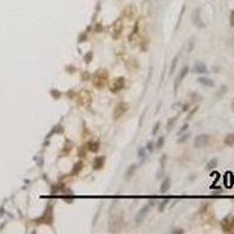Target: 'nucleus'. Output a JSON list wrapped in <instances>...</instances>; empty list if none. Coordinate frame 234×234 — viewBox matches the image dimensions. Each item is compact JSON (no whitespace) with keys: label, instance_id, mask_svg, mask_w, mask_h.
I'll return each mask as SVG.
<instances>
[{"label":"nucleus","instance_id":"20","mask_svg":"<svg viewBox=\"0 0 234 234\" xmlns=\"http://www.w3.org/2000/svg\"><path fill=\"white\" fill-rule=\"evenodd\" d=\"M138 27H139V23H138V21L135 23V26H134V29H132V32H131V34H130V36H129V39L131 40L132 39V36L134 35L137 34V32H138Z\"/></svg>","mask_w":234,"mask_h":234},{"label":"nucleus","instance_id":"7","mask_svg":"<svg viewBox=\"0 0 234 234\" xmlns=\"http://www.w3.org/2000/svg\"><path fill=\"white\" fill-rule=\"evenodd\" d=\"M187 73H188V67L187 66H185V67H183L180 70V73L178 74V76H177V79H176V82H175V86H173V88H175V93L177 91V89H178V87H179V84L181 83V81L184 80V77L187 75Z\"/></svg>","mask_w":234,"mask_h":234},{"label":"nucleus","instance_id":"5","mask_svg":"<svg viewBox=\"0 0 234 234\" xmlns=\"http://www.w3.org/2000/svg\"><path fill=\"white\" fill-rule=\"evenodd\" d=\"M208 140H210V136L206 134H203V135H199L196 137V139H194V146L199 149V147H204V146L207 145V143H208Z\"/></svg>","mask_w":234,"mask_h":234},{"label":"nucleus","instance_id":"26","mask_svg":"<svg viewBox=\"0 0 234 234\" xmlns=\"http://www.w3.org/2000/svg\"><path fill=\"white\" fill-rule=\"evenodd\" d=\"M198 109H199V107H198V105H197V107H194V109H193V110L191 111L190 114H188V116H187V119H190V118H192V116H193V115H194V114H196V112H197V111H198Z\"/></svg>","mask_w":234,"mask_h":234},{"label":"nucleus","instance_id":"28","mask_svg":"<svg viewBox=\"0 0 234 234\" xmlns=\"http://www.w3.org/2000/svg\"><path fill=\"white\" fill-rule=\"evenodd\" d=\"M138 157L139 158L145 157V150H144V149H139V150H138Z\"/></svg>","mask_w":234,"mask_h":234},{"label":"nucleus","instance_id":"14","mask_svg":"<svg viewBox=\"0 0 234 234\" xmlns=\"http://www.w3.org/2000/svg\"><path fill=\"white\" fill-rule=\"evenodd\" d=\"M103 164H104V157H97L94 160V169L99 170L103 167Z\"/></svg>","mask_w":234,"mask_h":234},{"label":"nucleus","instance_id":"31","mask_svg":"<svg viewBox=\"0 0 234 234\" xmlns=\"http://www.w3.org/2000/svg\"><path fill=\"white\" fill-rule=\"evenodd\" d=\"M188 137H190V134L184 135V136H183L181 138H179V140H178V142H179V143H183V142H185V140H186L187 138H188Z\"/></svg>","mask_w":234,"mask_h":234},{"label":"nucleus","instance_id":"35","mask_svg":"<svg viewBox=\"0 0 234 234\" xmlns=\"http://www.w3.org/2000/svg\"><path fill=\"white\" fill-rule=\"evenodd\" d=\"M187 109H188V105H187V104L183 105V111H186Z\"/></svg>","mask_w":234,"mask_h":234},{"label":"nucleus","instance_id":"2","mask_svg":"<svg viewBox=\"0 0 234 234\" xmlns=\"http://www.w3.org/2000/svg\"><path fill=\"white\" fill-rule=\"evenodd\" d=\"M128 110H129L128 103H125V102H119V103H117L116 107H115V110H114V114H112L114 119H119Z\"/></svg>","mask_w":234,"mask_h":234},{"label":"nucleus","instance_id":"15","mask_svg":"<svg viewBox=\"0 0 234 234\" xmlns=\"http://www.w3.org/2000/svg\"><path fill=\"white\" fill-rule=\"evenodd\" d=\"M136 169H137V165H136V164L130 165V166L128 167V170H127V172H125V178H127V179H130V178L135 175V171H136Z\"/></svg>","mask_w":234,"mask_h":234},{"label":"nucleus","instance_id":"8","mask_svg":"<svg viewBox=\"0 0 234 234\" xmlns=\"http://www.w3.org/2000/svg\"><path fill=\"white\" fill-rule=\"evenodd\" d=\"M123 32V22L121 20H117L115 25H114V30H112V39L114 40H117L121 35H122Z\"/></svg>","mask_w":234,"mask_h":234},{"label":"nucleus","instance_id":"16","mask_svg":"<svg viewBox=\"0 0 234 234\" xmlns=\"http://www.w3.org/2000/svg\"><path fill=\"white\" fill-rule=\"evenodd\" d=\"M224 143L228 146H232L234 145V134H228L226 137H225V139H224Z\"/></svg>","mask_w":234,"mask_h":234},{"label":"nucleus","instance_id":"10","mask_svg":"<svg viewBox=\"0 0 234 234\" xmlns=\"http://www.w3.org/2000/svg\"><path fill=\"white\" fill-rule=\"evenodd\" d=\"M192 20H193V23L196 25V26H198V27H204V22H203V20H201V18H200V10H196L194 13H193L192 15Z\"/></svg>","mask_w":234,"mask_h":234},{"label":"nucleus","instance_id":"11","mask_svg":"<svg viewBox=\"0 0 234 234\" xmlns=\"http://www.w3.org/2000/svg\"><path fill=\"white\" fill-rule=\"evenodd\" d=\"M171 187V179L170 178H165L160 185V193H166Z\"/></svg>","mask_w":234,"mask_h":234},{"label":"nucleus","instance_id":"4","mask_svg":"<svg viewBox=\"0 0 234 234\" xmlns=\"http://www.w3.org/2000/svg\"><path fill=\"white\" fill-rule=\"evenodd\" d=\"M124 87H125V79L123 76H121V77H117V79L114 80L112 84L110 86V90L111 93H117V91L122 90Z\"/></svg>","mask_w":234,"mask_h":234},{"label":"nucleus","instance_id":"9","mask_svg":"<svg viewBox=\"0 0 234 234\" xmlns=\"http://www.w3.org/2000/svg\"><path fill=\"white\" fill-rule=\"evenodd\" d=\"M136 14H137V10H136V7L132 5L127 6V7L123 10V15L127 18L128 20L134 19V18L136 17Z\"/></svg>","mask_w":234,"mask_h":234},{"label":"nucleus","instance_id":"25","mask_svg":"<svg viewBox=\"0 0 234 234\" xmlns=\"http://www.w3.org/2000/svg\"><path fill=\"white\" fill-rule=\"evenodd\" d=\"M164 140H165V138H164V137H159V138H158V140H157V149H160V147L163 146Z\"/></svg>","mask_w":234,"mask_h":234},{"label":"nucleus","instance_id":"33","mask_svg":"<svg viewBox=\"0 0 234 234\" xmlns=\"http://www.w3.org/2000/svg\"><path fill=\"white\" fill-rule=\"evenodd\" d=\"M152 145H153V144H152L151 142H150V143H147V145H146V149H147V150H150V151H152V149H153V146H152Z\"/></svg>","mask_w":234,"mask_h":234},{"label":"nucleus","instance_id":"32","mask_svg":"<svg viewBox=\"0 0 234 234\" xmlns=\"http://www.w3.org/2000/svg\"><path fill=\"white\" fill-rule=\"evenodd\" d=\"M167 201H169V200H163V203H162V204H160V206H159V211H160V212H162L164 207L166 206V204H167Z\"/></svg>","mask_w":234,"mask_h":234},{"label":"nucleus","instance_id":"21","mask_svg":"<svg viewBox=\"0 0 234 234\" xmlns=\"http://www.w3.org/2000/svg\"><path fill=\"white\" fill-rule=\"evenodd\" d=\"M177 62H178V56H176L172 60V63H171V67H170V74H173V70H175L176 66H177Z\"/></svg>","mask_w":234,"mask_h":234},{"label":"nucleus","instance_id":"37","mask_svg":"<svg viewBox=\"0 0 234 234\" xmlns=\"http://www.w3.org/2000/svg\"><path fill=\"white\" fill-rule=\"evenodd\" d=\"M232 109H233V111H234V101L232 102Z\"/></svg>","mask_w":234,"mask_h":234},{"label":"nucleus","instance_id":"36","mask_svg":"<svg viewBox=\"0 0 234 234\" xmlns=\"http://www.w3.org/2000/svg\"><path fill=\"white\" fill-rule=\"evenodd\" d=\"M102 29V26L101 25H97V27H96V32H99V30H101Z\"/></svg>","mask_w":234,"mask_h":234},{"label":"nucleus","instance_id":"12","mask_svg":"<svg viewBox=\"0 0 234 234\" xmlns=\"http://www.w3.org/2000/svg\"><path fill=\"white\" fill-rule=\"evenodd\" d=\"M193 70L196 73H206L207 71V67L203 62H197V63L194 64V67H193Z\"/></svg>","mask_w":234,"mask_h":234},{"label":"nucleus","instance_id":"29","mask_svg":"<svg viewBox=\"0 0 234 234\" xmlns=\"http://www.w3.org/2000/svg\"><path fill=\"white\" fill-rule=\"evenodd\" d=\"M229 22H231V26L234 27V10L231 12V18H229Z\"/></svg>","mask_w":234,"mask_h":234},{"label":"nucleus","instance_id":"6","mask_svg":"<svg viewBox=\"0 0 234 234\" xmlns=\"http://www.w3.org/2000/svg\"><path fill=\"white\" fill-rule=\"evenodd\" d=\"M151 206H152V204L150 203V204L145 205V206H143V207L140 208L139 212H138L137 216H136V224H140V222L145 219L146 214L149 213V211H150V208H151Z\"/></svg>","mask_w":234,"mask_h":234},{"label":"nucleus","instance_id":"27","mask_svg":"<svg viewBox=\"0 0 234 234\" xmlns=\"http://www.w3.org/2000/svg\"><path fill=\"white\" fill-rule=\"evenodd\" d=\"M193 47H194V39H191L190 42H188V49H187V50H188V52H191Z\"/></svg>","mask_w":234,"mask_h":234},{"label":"nucleus","instance_id":"18","mask_svg":"<svg viewBox=\"0 0 234 234\" xmlns=\"http://www.w3.org/2000/svg\"><path fill=\"white\" fill-rule=\"evenodd\" d=\"M216 164H218V159L216 158H213V159H211L210 162H208V164H207V170H212V169H214L216 166Z\"/></svg>","mask_w":234,"mask_h":234},{"label":"nucleus","instance_id":"24","mask_svg":"<svg viewBox=\"0 0 234 234\" xmlns=\"http://www.w3.org/2000/svg\"><path fill=\"white\" fill-rule=\"evenodd\" d=\"M50 94H52L53 96H54V99H60V96H61V93H60V91H58V90H55V89H53L52 91H50Z\"/></svg>","mask_w":234,"mask_h":234},{"label":"nucleus","instance_id":"3","mask_svg":"<svg viewBox=\"0 0 234 234\" xmlns=\"http://www.w3.org/2000/svg\"><path fill=\"white\" fill-rule=\"evenodd\" d=\"M221 228L224 232L229 233V232H233L234 231V216H228L226 218H224L221 220Z\"/></svg>","mask_w":234,"mask_h":234},{"label":"nucleus","instance_id":"13","mask_svg":"<svg viewBox=\"0 0 234 234\" xmlns=\"http://www.w3.org/2000/svg\"><path fill=\"white\" fill-rule=\"evenodd\" d=\"M198 82L200 84L205 86V87H213L214 86V82L210 80V79H207V77H199Z\"/></svg>","mask_w":234,"mask_h":234},{"label":"nucleus","instance_id":"23","mask_svg":"<svg viewBox=\"0 0 234 234\" xmlns=\"http://www.w3.org/2000/svg\"><path fill=\"white\" fill-rule=\"evenodd\" d=\"M91 58H93V52H88L86 55H84V62L86 63H89L90 61H91Z\"/></svg>","mask_w":234,"mask_h":234},{"label":"nucleus","instance_id":"1","mask_svg":"<svg viewBox=\"0 0 234 234\" xmlns=\"http://www.w3.org/2000/svg\"><path fill=\"white\" fill-rule=\"evenodd\" d=\"M109 80V74L105 69H99L93 76V84L97 89H102L107 86Z\"/></svg>","mask_w":234,"mask_h":234},{"label":"nucleus","instance_id":"34","mask_svg":"<svg viewBox=\"0 0 234 234\" xmlns=\"http://www.w3.org/2000/svg\"><path fill=\"white\" fill-rule=\"evenodd\" d=\"M187 127H188V125H187V124H185V125H184V127H183V128L180 129V131L178 132V135H180L181 132H183V131H185V130H186V129H187Z\"/></svg>","mask_w":234,"mask_h":234},{"label":"nucleus","instance_id":"30","mask_svg":"<svg viewBox=\"0 0 234 234\" xmlns=\"http://www.w3.org/2000/svg\"><path fill=\"white\" fill-rule=\"evenodd\" d=\"M159 125H160V122H157V123H156L155 128H153V130H152V135H156V132H157L158 129H159Z\"/></svg>","mask_w":234,"mask_h":234},{"label":"nucleus","instance_id":"17","mask_svg":"<svg viewBox=\"0 0 234 234\" xmlns=\"http://www.w3.org/2000/svg\"><path fill=\"white\" fill-rule=\"evenodd\" d=\"M88 150L90 152H97L99 149V143L95 142V143H88Z\"/></svg>","mask_w":234,"mask_h":234},{"label":"nucleus","instance_id":"22","mask_svg":"<svg viewBox=\"0 0 234 234\" xmlns=\"http://www.w3.org/2000/svg\"><path fill=\"white\" fill-rule=\"evenodd\" d=\"M177 122V117H172V118H170L169 122H167V130H171L172 127H173V124Z\"/></svg>","mask_w":234,"mask_h":234},{"label":"nucleus","instance_id":"19","mask_svg":"<svg viewBox=\"0 0 234 234\" xmlns=\"http://www.w3.org/2000/svg\"><path fill=\"white\" fill-rule=\"evenodd\" d=\"M82 166H83V165H82V162L76 163V165L74 166V169H73V172H71V173H73V175H77V173L82 170Z\"/></svg>","mask_w":234,"mask_h":234}]
</instances>
